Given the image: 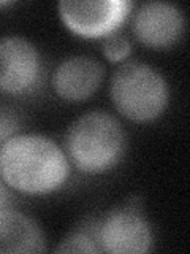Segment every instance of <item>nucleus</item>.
<instances>
[{
    "label": "nucleus",
    "mask_w": 190,
    "mask_h": 254,
    "mask_svg": "<svg viewBox=\"0 0 190 254\" xmlns=\"http://www.w3.org/2000/svg\"><path fill=\"white\" fill-rule=\"evenodd\" d=\"M3 5H8V2H0V6H3Z\"/></svg>",
    "instance_id": "4468645a"
},
{
    "label": "nucleus",
    "mask_w": 190,
    "mask_h": 254,
    "mask_svg": "<svg viewBox=\"0 0 190 254\" xmlns=\"http://www.w3.org/2000/svg\"><path fill=\"white\" fill-rule=\"evenodd\" d=\"M109 95L116 110L135 123H150L160 116L170 99L165 78L144 62L119 65L111 78Z\"/></svg>",
    "instance_id": "7ed1b4c3"
},
{
    "label": "nucleus",
    "mask_w": 190,
    "mask_h": 254,
    "mask_svg": "<svg viewBox=\"0 0 190 254\" xmlns=\"http://www.w3.org/2000/svg\"><path fill=\"white\" fill-rule=\"evenodd\" d=\"M22 127V116L16 108L0 107V149L8 140L19 135Z\"/></svg>",
    "instance_id": "f8f14e48"
},
{
    "label": "nucleus",
    "mask_w": 190,
    "mask_h": 254,
    "mask_svg": "<svg viewBox=\"0 0 190 254\" xmlns=\"http://www.w3.org/2000/svg\"><path fill=\"white\" fill-rule=\"evenodd\" d=\"M101 64L89 56H73L59 64L52 75V87L62 100L83 102L97 92L103 81Z\"/></svg>",
    "instance_id": "6e6552de"
},
{
    "label": "nucleus",
    "mask_w": 190,
    "mask_h": 254,
    "mask_svg": "<svg viewBox=\"0 0 190 254\" xmlns=\"http://www.w3.org/2000/svg\"><path fill=\"white\" fill-rule=\"evenodd\" d=\"M127 137L122 124L101 110L87 111L68 127L65 135L67 157L87 175L105 173L122 161Z\"/></svg>",
    "instance_id": "f03ea898"
},
{
    "label": "nucleus",
    "mask_w": 190,
    "mask_h": 254,
    "mask_svg": "<svg viewBox=\"0 0 190 254\" xmlns=\"http://www.w3.org/2000/svg\"><path fill=\"white\" fill-rule=\"evenodd\" d=\"M184 16L176 5L165 2L142 3L133 16L132 29L138 42L149 48H166L181 38Z\"/></svg>",
    "instance_id": "0eeeda50"
},
{
    "label": "nucleus",
    "mask_w": 190,
    "mask_h": 254,
    "mask_svg": "<svg viewBox=\"0 0 190 254\" xmlns=\"http://www.w3.org/2000/svg\"><path fill=\"white\" fill-rule=\"evenodd\" d=\"M55 253H101V248L97 240V230H92L91 234L84 230L71 232L59 243Z\"/></svg>",
    "instance_id": "9d476101"
},
{
    "label": "nucleus",
    "mask_w": 190,
    "mask_h": 254,
    "mask_svg": "<svg viewBox=\"0 0 190 254\" xmlns=\"http://www.w3.org/2000/svg\"><path fill=\"white\" fill-rule=\"evenodd\" d=\"M42 79V58L34 43L19 35L0 37V92L24 95Z\"/></svg>",
    "instance_id": "20e7f679"
},
{
    "label": "nucleus",
    "mask_w": 190,
    "mask_h": 254,
    "mask_svg": "<svg viewBox=\"0 0 190 254\" xmlns=\"http://www.w3.org/2000/svg\"><path fill=\"white\" fill-rule=\"evenodd\" d=\"M8 205H10V186L6 185L2 175H0V210L6 208Z\"/></svg>",
    "instance_id": "ddd939ff"
},
{
    "label": "nucleus",
    "mask_w": 190,
    "mask_h": 254,
    "mask_svg": "<svg viewBox=\"0 0 190 254\" xmlns=\"http://www.w3.org/2000/svg\"><path fill=\"white\" fill-rule=\"evenodd\" d=\"M43 251H46V238L34 219L10 206L0 210V254H35Z\"/></svg>",
    "instance_id": "1a4fd4ad"
},
{
    "label": "nucleus",
    "mask_w": 190,
    "mask_h": 254,
    "mask_svg": "<svg viewBox=\"0 0 190 254\" xmlns=\"http://www.w3.org/2000/svg\"><path fill=\"white\" fill-rule=\"evenodd\" d=\"M101 251L113 254H142L152 246V230L138 208L127 205L111 211L97 227Z\"/></svg>",
    "instance_id": "423d86ee"
},
{
    "label": "nucleus",
    "mask_w": 190,
    "mask_h": 254,
    "mask_svg": "<svg viewBox=\"0 0 190 254\" xmlns=\"http://www.w3.org/2000/svg\"><path fill=\"white\" fill-rule=\"evenodd\" d=\"M57 8L62 22L73 34L98 38L116 32L130 14L133 3L125 0L60 2Z\"/></svg>",
    "instance_id": "39448f33"
},
{
    "label": "nucleus",
    "mask_w": 190,
    "mask_h": 254,
    "mask_svg": "<svg viewBox=\"0 0 190 254\" xmlns=\"http://www.w3.org/2000/svg\"><path fill=\"white\" fill-rule=\"evenodd\" d=\"M130 51H132V43L119 30L106 35L105 40H103V54L111 62L124 61L125 58H129Z\"/></svg>",
    "instance_id": "9b49d317"
},
{
    "label": "nucleus",
    "mask_w": 190,
    "mask_h": 254,
    "mask_svg": "<svg viewBox=\"0 0 190 254\" xmlns=\"http://www.w3.org/2000/svg\"><path fill=\"white\" fill-rule=\"evenodd\" d=\"M0 175L11 189L29 195H45L68 180L70 162L49 137L22 133L0 149Z\"/></svg>",
    "instance_id": "f257e3e1"
}]
</instances>
